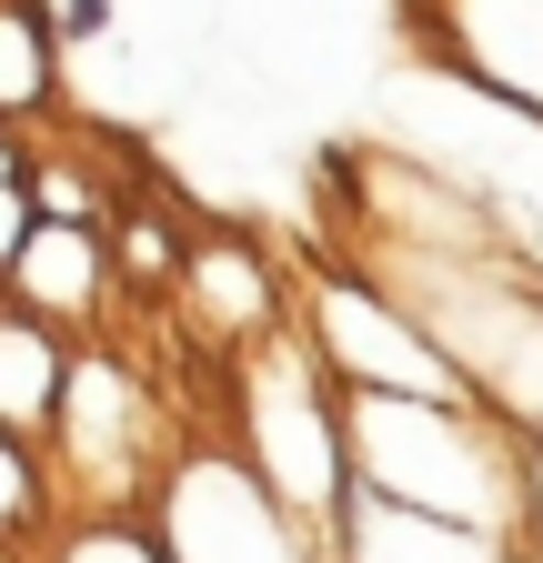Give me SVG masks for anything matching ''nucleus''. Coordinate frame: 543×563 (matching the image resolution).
Segmentation results:
<instances>
[{
    "mask_svg": "<svg viewBox=\"0 0 543 563\" xmlns=\"http://www.w3.org/2000/svg\"><path fill=\"white\" fill-rule=\"evenodd\" d=\"M242 473L282 504L292 523H332L343 504V383L322 373V352L282 322L242 342Z\"/></svg>",
    "mask_w": 543,
    "mask_h": 563,
    "instance_id": "nucleus-2",
    "label": "nucleus"
},
{
    "mask_svg": "<svg viewBox=\"0 0 543 563\" xmlns=\"http://www.w3.org/2000/svg\"><path fill=\"white\" fill-rule=\"evenodd\" d=\"M60 363H71V342L21 322L11 302H0V433H31L41 443V422H51V393H60Z\"/></svg>",
    "mask_w": 543,
    "mask_h": 563,
    "instance_id": "nucleus-5",
    "label": "nucleus"
},
{
    "mask_svg": "<svg viewBox=\"0 0 543 563\" xmlns=\"http://www.w3.org/2000/svg\"><path fill=\"white\" fill-rule=\"evenodd\" d=\"M101 252H111V282H131V292H171V272H181V232H171V211H111L101 222Z\"/></svg>",
    "mask_w": 543,
    "mask_h": 563,
    "instance_id": "nucleus-8",
    "label": "nucleus"
},
{
    "mask_svg": "<svg viewBox=\"0 0 543 563\" xmlns=\"http://www.w3.org/2000/svg\"><path fill=\"white\" fill-rule=\"evenodd\" d=\"M21 152H31V141H21L11 121H0V181H21Z\"/></svg>",
    "mask_w": 543,
    "mask_h": 563,
    "instance_id": "nucleus-13",
    "label": "nucleus"
},
{
    "mask_svg": "<svg viewBox=\"0 0 543 563\" xmlns=\"http://www.w3.org/2000/svg\"><path fill=\"white\" fill-rule=\"evenodd\" d=\"M171 302H181V322H191L201 352H242V342H262V332H282V282H272V252L242 242V232L181 242Z\"/></svg>",
    "mask_w": 543,
    "mask_h": 563,
    "instance_id": "nucleus-3",
    "label": "nucleus"
},
{
    "mask_svg": "<svg viewBox=\"0 0 543 563\" xmlns=\"http://www.w3.org/2000/svg\"><path fill=\"white\" fill-rule=\"evenodd\" d=\"M51 463H41V443L31 433H0V543H41L51 533Z\"/></svg>",
    "mask_w": 543,
    "mask_h": 563,
    "instance_id": "nucleus-9",
    "label": "nucleus"
},
{
    "mask_svg": "<svg viewBox=\"0 0 543 563\" xmlns=\"http://www.w3.org/2000/svg\"><path fill=\"white\" fill-rule=\"evenodd\" d=\"M41 11H51V41H60V51H81V41H101V31H111L121 0H41Z\"/></svg>",
    "mask_w": 543,
    "mask_h": 563,
    "instance_id": "nucleus-11",
    "label": "nucleus"
},
{
    "mask_svg": "<svg viewBox=\"0 0 543 563\" xmlns=\"http://www.w3.org/2000/svg\"><path fill=\"white\" fill-rule=\"evenodd\" d=\"M21 232H31V201H21V181H0V262L21 252Z\"/></svg>",
    "mask_w": 543,
    "mask_h": 563,
    "instance_id": "nucleus-12",
    "label": "nucleus"
},
{
    "mask_svg": "<svg viewBox=\"0 0 543 563\" xmlns=\"http://www.w3.org/2000/svg\"><path fill=\"white\" fill-rule=\"evenodd\" d=\"M0 302H11L21 322L60 332V342H91L101 332V302H111V252L101 232L81 222H31L21 252L0 262Z\"/></svg>",
    "mask_w": 543,
    "mask_h": 563,
    "instance_id": "nucleus-4",
    "label": "nucleus"
},
{
    "mask_svg": "<svg viewBox=\"0 0 543 563\" xmlns=\"http://www.w3.org/2000/svg\"><path fill=\"white\" fill-rule=\"evenodd\" d=\"M21 201H31V222H81V232L111 222V191L81 152H21Z\"/></svg>",
    "mask_w": 543,
    "mask_h": 563,
    "instance_id": "nucleus-7",
    "label": "nucleus"
},
{
    "mask_svg": "<svg viewBox=\"0 0 543 563\" xmlns=\"http://www.w3.org/2000/svg\"><path fill=\"white\" fill-rule=\"evenodd\" d=\"M181 453V422L162 412V393L121 363L101 342H71V363H60V393H51V422H41V463H51V493H71V504H142V493L171 473Z\"/></svg>",
    "mask_w": 543,
    "mask_h": 563,
    "instance_id": "nucleus-1",
    "label": "nucleus"
},
{
    "mask_svg": "<svg viewBox=\"0 0 543 563\" xmlns=\"http://www.w3.org/2000/svg\"><path fill=\"white\" fill-rule=\"evenodd\" d=\"M60 91V41H51V11L41 0H0V121H41Z\"/></svg>",
    "mask_w": 543,
    "mask_h": 563,
    "instance_id": "nucleus-6",
    "label": "nucleus"
},
{
    "mask_svg": "<svg viewBox=\"0 0 543 563\" xmlns=\"http://www.w3.org/2000/svg\"><path fill=\"white\" fill-rule=\"evenodd\" d=\"M513 543L543 563V433H513Z\"/></svg>",
    "mask_w": 543,
    "mask_h": 563,
    "instance_id": "nucleus-10",
    "label": "nucleus"
}]
</instances>
